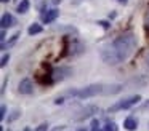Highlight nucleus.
<instances>
[{
	"mask_svg": "<svg viewBox=\"0 0 149 131\" xmlns=\"http://www.w3.org/2000/svg\"><path fill=\"white\" fill-rule=\"evenodd\" d=\"M136 48V37L132 32L117 37L112 43L106 45L101 50V59L109 66H117V64L123 62L130 58V54L135 51Z\"/></svg>",
	"mask_w": 149,
	"mask_h": 131,
	"instance_id": "nucleus-1",
	"label": "nucleus"
},
{
	"mask_svg": "<svg viewBox=\"0 0 149 131\" xmlns=\"http://www.w3.org/2000/svg\"><path fill=\"white\" fill-rule=\"evenodd\" d=\"M103 93H104V85L96 83V85H88V86H84V88H79V89H72L68 94L75 96L79 99H85V98H91V96H96V94H103Z\"/></svg>",
	"mask_w": 149,
	"mask_h": 131,
	"instance_id": "nucleus-2",
	"label": "nucleus"
},
{
	"mask_svg": "<svg viewBox=\"0 0 149 131\" xmlns=\"http://www.w3.org/2000/svg\"><path fill=\"white\" fill-rule=\"evenodd\" d=\"M141 101V96L139 94H135V96H130V98H125V99H120V101H117L116 104H112L109 109H107V112H119V110H125V109H130L133 107V105H136L138 102Z\"/></svg>",
	"mask_w": 149,
	"mask_h": 131,
	"instance_id": "nucleus-3",
	"label": "nucleus"
},
{
	"mask_svg": "<svg viewBox=\"0 0 149 131\" xmlns=\"http://www.w3.org/2000/svg\"><path fill=\"white\" fill-rule=\"evenodd\" d=\"M98 112V107L96 105H87L85 109H82L80 112H79V115H75V120L77 121H82L85 120V118H90L93 114H96Z\"/></svg>",
	"mask_w": 149,
	"mask_h": 131,
	"instance_id": "nucleus-4",
	"label": "nucleus"
},
{
	"mask_svg": "<svg viewBox=\"0 0 149 131\" xmlns=\"http://www.w3.org/2000/svg\"><path fill=\"white\" fill-rule=\"evenodd\" d=\"M72 75V69H69V67H59V69H55L52 72V77L55 82H58V80H64L66 77Z\"/></svg>",
	"mask_w": 149,
	"mask_h": 131,
	"instance_id": "nucleus-5",
	"label": "nucleus"
},
{
	"mask_svg": "<svg viewBox=\"0 0 149 131\" xmlns=\"http://www.w3.org/2000/svg\"><path fill=\"white\" fill-rule=\"evenodd\" d=\"M18 91L21 94H31L34 91V85L29 78H23L19 83H18Z\"/></svg>",
	"mask_w": 149,
	"mask_h": 131,
	"instance_id": "nucleus-6",
	"label": "nucleus"
},
{
	"mask_svg": "<svg viewBox=\"0 0 149 131\" xmlns=\"http://www.w3.org/2000/svg\"><path fill=\"white\" fill-rule=\"evenodd\" d=\"M0 24H2V29H7V27H11V26L16 24V19H15L13 15L5 13V15L2 16V19H0Z\"/></svg>",
	"mask_w": 149,
	"mask_h": 131,
	"instance_id": "nucleus-7",
	"label": "nucleus"
},
{
	"mask_svg": "<svg viewBox=\"0 0 149 131\" xmlns=\"http://www.w3.org/2000/svg\"><path fill=\"white\" fill-rule=\"evenodd\" d=\"M58 16H59V11L56 8H53V10H48V11L43 15L42 19H43V22H45V24H50V22H53L56 18H58Z\"/></svg>",
	"mask_w": 149,
	"mask_h": 131,
	"instance_id": "nucleus-8",
	"label": "nucleus"
},
{
	"mask_svg": "<svg viewBox=\"0 0 149 131\" xmlns=\"http://www.w3.org/2000/svg\"><path fill=\"white\" fill-rule=\"evenodd\" d=\"M123 128L128 130V131L136 130V128H138V120H136L135 117H127L125 121H123Z\"/></svg>",
	"mask_w": 149,
	"mask_h": 131,
	"instance_id": "nucleus-9",
	"label": "nucleus"
},
{
	"mask_svg": "<svg viewBox=\"0 0 149 131\" xmlns=\"http://www.w3.org/2000/svg\"><path fill=\"white\" fill-rule=\"evenodd\" d=\"M29 6H31L29 0H21V2L18 3L16 11H18V13H27V11H29Z\"/></svg>",
	"mask_w": 149,
	"mask_h": 131,
	"instance_id": "nucleus-10",
	"label": "nucleus"
},
{
	"mask_svg": "<svg viewBox=\"0 0 149 131\" xmlns=\"http://www.w3.org/2000/svg\"><path fill=\"white\" fill-rule=\"evenodd\" d=\"M40 32H42V26L37 24V22L31 24L29 29H27V34H29V35H37V34H40Z\"/></svg>",
	"mask_w": 149,
	"mask_h": 131,
	"instance_id": "nucleus-11",
	"label": "nucleus"
},
{
	"mask_svg": "<svg viewBox=\"0 0 149 131\" xmlns=\"http://www.w3.org/2000/svg\"><path fill=\"white\" fill-rule=\"evenodd\" d=\"M103 131H117V125L114 123V121H111V123H106L103 126Z\"/></svg>",
	"mask_w": 149,
	"mask_h": 131,
	"instance_id": "nucleus-12",
	"label": "nucleus"
},
{
	"mask_svg": "<svg viewBox=\"0 0 149 131\" xmlns=\"http://www.w3.org/2000/svg\"><path fill=\"white\" fill-rule=\"evenodd\" d=\"M91 131H103V130H100V121L96 118H93V121H91Z\"/></svg>",
	"mask_w": 149,
	"mask_h": 131,
	"instance_id": "nucleus-13",
	"label": "nucleus"
},
{
	"mask_svg": "<svg viewBox=\"0 0 149 131\" xmlns=\"http://www.w3.org/2000/svg\"><path fill=\"white\" fill-rule=\"evenodd\" d=\"M8 61H10V54H5V56L2 58V62H0V66H2V67H5V66H7V62H8Z\"/></svg>",
	"mask_w": 149,
	"mask_h": 131,
	"instance_id": "nucleus-14",
	"label": "nucleus"
},
{
	"mask_svg": "<svg viewBox=\"0 0 149 131\" xmlns=\"http://www.w3.org/2000/svg\"><path fill=\"white\" fill-rule=\"evenodd\" d=\"M5 114H7V105H2V107H0V120L5 118Z\"/></svg>",
	"mask_w": 149,
	"mask_h": 131,
	"instance_id": "nucleus-15",
	"label": "nucleus"
},
{
	"mask_svg": "<svg viewBox=\"0 0 149 131\" xmlns=\"http://www.w3.org/2000/svg\"><path fill=\"white\" fill-rule=\"evenodd\" d=\"M36 131H48V123H42L39 128H37Z\"/></svg>",
	"mask_w": 149,
	"mask_h": 131,
	"instance_id": "nucleus-16",
	"label": "nucleus"
},
{
	"mask_svg": "<svg viewBox=\"0 0 149 131\" xmlns=\"http://www.w3.org/2000/svg\"><path fill=\"white\" fill-rule=\"evenodd\" d=\"M18 117H19V112H18V110H15V112H13V115H11V117H8V121H13V120H16Z\"/></svg>",
	"mask_w": 149,
	"mask_h": 131,
	"instance_id": "nucleus-17",
	"label": "nucleus"
},
{
	"mask_svg": "<svg viewBox=\"0 0 149 131\" xmlns=\"http://www.w3.org/2000/svg\"><path fill=\"white\" fill-rule=\"evenodd\" d=\"M144 66H146V69L149 70V53H148V56H146V59H144Z\"/></svg>",
	"mask_w": 149,
	"mask_h": 131,
	"instance_id": "nucleus-18",
	"label": "nucleus"
},
{
	"mask_svg": "<svg viewBox=\"0 0 149 131\" xmlns=\"http://www.w3.org/2000/svg\"><path fill=\"white\" fill-rule=\"evenodd\" d=\"M100 24L103 26V27H109V24H107V22H104V21H100Z\"/></svg>",
	"mask_w": 149,
	"mask_h": 131,
	"instance_id": "nucleus-19",
	"label": "nucleus"
},
{
	"mask_svg": "<svg viewBox=\"0 0 149 131\" xmlns=\"http://www.w3.org/2000/svg\"><path fill=\"white\" fill-rule=\"evenodd\" d=\"M143 109H149V101L144 102V105H143Z\"/></svg>",
	"mask_w": 149,
	"mask_h": 131,
	"instance_id": "nucleus-20",
	"label": "nucleus"
},
{
	"mask_svg": "<svg viewBox=\"0 0 149 131\" xmlns=\"http://www.w3.org/2000/svg\"><path fill=\"white\" fill-rule=\"evenodd\" d=\"M146 24L149 26V11H148V15H146Z\"/></svg>",
	"mask_w": 149,
	"mask_h": 131,
	"instance_id": "nucleus-21",
	"label": "nucleus"
},
{
	"mask_svg": "<svg viewBox=\"0 0 149 131\" xmlns=\"http://www.w3.org/2000/svg\"><path fill=\"white\" fill-rule=\"evenodd\" d=\"M117 2H119V3H122V5H125V3H127V0H117Z\"/></svg>",
	"mask_w": 149,
	"mask_h": 131,
	"instance_id": "nucleus-22",
	"label": "nucleus"
},
{
	"mask_svg": "<svg viewBox=\"0 0 149 131\" xmlns=\"http://www.w3.org/2000/svg\"><path fill=\"white\" fill-rule=\"evenodd\" d=\"M23 131H32V130H31V128H27V126H26V128H24Z\"/></svg>",
	"mask_w": 149,
	"mask_h": 131,
	"instance_id": "nucleus-23",
	"label": "nucleus"
},
{
	"mask_svg": "<svg viewBox=\"0 0 149 131\" xmlns=\"http://www.w3.org/2000/svg\"><path fill=\"white\" fill-rule=\"evenodd\" d=\"M7 2H10V0H2V3H7Z\"/></svg>",
	"mask_w": 149,
	"mask_h": 131,
	"instance_id": "nucleus-24",
	"label": "nucleus"
},
{
	"mask_svg": "<svg viewBox=\"0 0 149 131\" xmlns=\"http://www.w3.org/2000/svg\"><path fill=\"white\" fill-rule=\"evenodd\" d=\"M79 131H85V130H84V128H82V130H79Z\"/></svg>",
	"mask_w": 149,
	"mask_h": 131,
	"instance_id": "nucleus-25",
	"label": "nucleus"
}]
</instances>
